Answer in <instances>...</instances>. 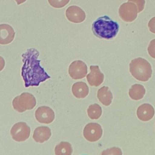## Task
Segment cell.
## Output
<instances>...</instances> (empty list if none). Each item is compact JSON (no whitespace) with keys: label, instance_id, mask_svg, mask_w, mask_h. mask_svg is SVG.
I'll list each match as a JSON object with an SVG mask.
<instances>
[{"label":"cell","instance_id":"24","mask_svg":"<svg viewBox=\"0 0 155 155\" xmlns=\"http://www.w3.org/2000/svg\"><path fill=\"white\" fill-rule=\"evenodd\" d=\"M148 27L149 28V30L155 34V16L153 17L148 22Z\"/></svg>","mask_w":155,"mask_h":155},{"label":"cell","instance_id":"13","mask_svg":"<svg viewBox=\"0 0 155 155\" xmlns=\"http://www.w3.org/2000/svg\"><path fill=\"white\" fill-rule=\"evenodd\" d=\"M154 109L150 104L140 105L137 109V116L142 121L146 122L151 120L154 115Z\"/></svg>","mask_w":155,"mask_h":155},{"label":"cell","instance_id":"21","mask_svg":"<svg viewBox=\"0 0 155 155\" xmlns=\"http://www.w3.org/2000/svg\"><path fill=\"white\" fill-rule=\"evenodd\" d=\"M102 154H116L121 155L122 154L121 150L118 147H112L111 148L104 150L102 152Z\"/></svg>","mask_w":155,"mask_h":155},{"label":"cell","instance_id":"1","mask_svg":"<svg viewBox=\"0 0 155 155\" xmlns=\"http://www.w3.org/2000/svg\"><path fill=\"white\" fill-rule=\"evenodd\" d=\"M39 56V52L35 48H28L22 54L21 76L25 88L38 87L51 78L41 65Z\"/></svg>","mask_w":155,"mask_h":155},{"label":"cell","instance_id":"16","mask_svg":"<svg viewBox=\"0 0 155 155\" xmlns=\"http://www.w3.org/2000/svg\"><path fill=\"white\" fill-rule=\"evenodd\" d=\"M97 97L102 104L105 106H109L112 102L113 94L108 87L103 86L98 90Z\"/></svg>","mask_w":155,"mask_h":155},{"label":"cell","instance_id":"7","mask_svg":"<svg viewBox=\"0 0 155 155\" xmlns=\"http://www.w3.org/2000/svg\"><path fill=\"white\" fill-rule=\"evenodd\" d=\"M102 128L101 126L95 122L87 124L83 130V135L85 139L91 142L99 140L102 135Z\"/></svg>","mask_w":155,"mask_h":155},{"label":"cell","instance_id":"5","mask_svg":"<svg viewBox=\"0 0 155 155\" xmlns=\"http://www.w3.org/2000/svg\"><path fill=\"white\" fill-rule=\"evenodd\" d=\"M118 13L122 21L127 22H131L136 19L138 9L134 3L128 1V2H124L120 5Z\"/></svg>","mask_w":155,"mask_h":155},{"label":"cell","instance_id":"10","mask_svg":"<svg viewBox=\"0 0 155 155\" xmlns=\"http://www.w3.org/2000/svg\"><path fill=\"white\" fill-rule=\"evenodd\" d=\"M67 19L73 23L82 22L86 18L85 12L77 5H71L65 11Z\"/></svg>","mask_w":155,"mask_h":155},{"label":"cell","instance_id":"12","mask_svg":"<svg viewBox=\"0 0 155 155\" xmlns=\"http://www.w3.org/2000/svg\"><path fill=\"white\" fill-rule=\"evenodd\" d=\"M15 36L13 28L7 24H0V44L6 45L11 43Z\"/></svg>","mask_w":155,"mask_h":155},{"label":"cell","instance_id":"8","mask_svg":"<svg viewBox=\"0 0 155 155\" xmlns=\"http://www.w3.org/2000/svg\"><path fill=\"white\" fill-rule=\"evenodd\" d=\"M68 74L73 79H82L87 74V66L82 61H74L69 65Z\"/></svg>","mask_w":155,"mask_h":155},{"label":"cell","instance_id":"2","mask_svg":"<svg viewBox=\"0 0 155 155\" xmlns=\"http://www.w3.org/2000/svg\"><path fill=\"white\" fill-rule=\"evenodd\" d=\"M119 29L118 23L108 16H102L93 22L91 30L93 34L99 38L111 39L117 34Z\"/></svg>","mask_w":155,"mask_h":155},{"label":"cell","instance_id":"14","mask_svg":"<svg viewBox=\"0 0 155 155\" xmlns=\"http://www.w3.org/2000/svg\"><path fill=\"white\" fill-rule=\"evenodd\" d=\"M51 136V130L46 126L38 127L35 129L33 134V139L38 143H44L47 141Z\"/></svg>","mask_w":155,"mask_h":155},{"label":"cell","instance_id":"23","mask_svg":"<svg viewBox=\"0 0 155 155\" xmlns=\"http://www.w3.org/2000/svg\"><path fill=\"white\" fill-rule=\"evenodd\" d=\"M128 1L133 2L137 5V7L138 9V13L141 12L144 9L145 4V0H128Z\"/></svg>","mask_w":155,"mask_h":155},{"label":"cell","instance_id":"26","mask_svg":"<svg viewBox=\"0 0 155 155\" xmlns=\"http://www.w3.org/2000/svg\"><path fill=\"white\" fill-rule=\"evenodd\" d=\"M27 0H15V1L16 2L17 5H20L24 2H25Z\"/></svg>","mask_w":155,"mask_h":155},{"label":"cell","instance_id":"6","mask_svg":"<svg viewBox=\"0 0 155 155\" xmlns=\"http://www.w3.org/2000/svg\"><path fill=\"white\" fill-rule=\"evenodd\" d=\"M12 139L16 142L26 140L30 134V127L24 122H19L13 125L10 130Z\"/></svg>","mask_w":155,"mask_h":155},{"label":"cell","instance_id":"22","mask_svg":"<svg viewBox=\"0 0 155 155\" xmlns=\"http://www.w3.org/2000/svg\"><path fill=\"white\" fill-rule=\"evenodd\" d=\"M147 51L149 55L155 59V39L151 40L147 48Z\"/></svg>","mask_w":155,"mask_h":155},{"label":"cell","instance_id":"19","mask_svg":"<svg viewBox=\"0 0 155 155\" xmlns=\"http://www.w3.org/2000/svg\"><path fill=\"white\" fill-rule=\"evenodd\" d=\"M87 114L92 120L98 119L102 115V110L101 107L97 104L90 105L87 108Z\"/></svg>","mask_w":155,"mask_h":155},{"label":"cell","instance_id":"11","mask_svg":"<svg viewBox=\"0 0 155 155\" xmlns=\"http://www.w3.org/2000/svg\"><path fill=\"white\" fill-rule=\"evenodd\" d=\"M90 72L87 75V80L90 85L98 87L102 84L104 79V75L101 71L98 65H91Z\"/></svg>","mask_w":155,"mask_h":155},{"label":"cell","instance_id":"25","mask_svg":"<svg viewBox=\"0 0 155 155\" xmlns=\"http://www.w3.org/2000/svg\"><path fill=\"white\" fill-rule=\"evenodd\" d=\"M5 67V60L4 59L0 56V71H2Z\"/></svg>","mask_w":155,"mask_h":155},{"label":"cell","instance_id":"4","mask_svg":"<svg viewBox=\"0 0 155 155\" xmlns=\"http://www.w3.org/2000/svg\"><path fill=\"white\" fill-rule=\"evenodd\" d=\"M36 105L35 96L27 92H24L20 95L16 96L12 101L14 110L19 113H23L26 110L33 109Z\"/></svg>","mask_w":155,"mask_h":155},{"label":"cell","instance_id":"9","mask_svg":"<svg viewBox=\"0 0 155 155\" xmlns=\"http://www.w3.org/2000/svg\"><path fill=\"white\" fill-rule=\"evenodd\" d=\"M35 116L38 122L45 124L51 123L55 117L54 111L48 106L38 107L35 111Z\"/></svg>","mask_w":155,"mask_h":155},{"label":"cell","instance_id":"15","mask_svg":"<svg viewBox=\"0 0 155 155\" xmlns=\"http://www.w3.org/2000/svg\"><path fill=\"white\" fill-rule=\"evenodd\" d=\"M71 91L75 97L83 99L88 94L89 88L87 84L84 82H76L73 84Z\"/></svg>","mask_w":155,"mask_h":155},{"label":"cell","instance_id":"3","mask_svg":"<svg viewBox=\"0 0 155 155\" xmlns=\"http://www.w3.org/2000/svg\"><path fill=\"white\" fill-rule=\"evenodd\" d=\"M129 69L131 75L142 82L148 81L151 77L153 72L151 64L142 58L133 59L130 63Z\"/></svg>","mask_w":155,"mask_h":155},{"label":"cell","instance_id":"20","mask_svg":"<svg viewBox=\"0 0 155 155\" xmlns=\"http://www.w3.org/2000/svg\"><path fill=\"white\" fill-rule=\"evenodd\" d=\"M48 4L53 7L60 8L68 4L70 0H47Z\"/></svg>","mask_w":155,"mask_h":155},{"label":"cell","instance_id":"17","mask_svg":"<svg viewBox=\"0 0 155 155\" xmlns=\"http://www.w3.org/2000/svg\"><path fill=\"white\" fill-rule=\"evenodd\" d=\"M145 94V88L142 85L135 84L133 85L129 89V96L134 101L142 99Z\"/></svg>","mask_w":155,"mask_h":155},{"label":"cell","instance_id":"18","mask_svg":"<svg viewBox=\"0 0 155 155\" xmlns=\"http://www.w3.org/2000/svg\"><path fill=\"white\" fill-rule=\"evenodd\" d=\"M73 153L71 145L68 142H61L54 148L56 155H71Z\"/></svg>","mask_w":155,"mask_h":155}]
</instances>
